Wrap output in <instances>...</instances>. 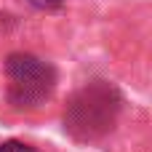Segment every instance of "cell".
Returning a JSON list of instances; mask_svg holds the SVG:
<instances>
[{
	"label": "cell",
	"instance_id": "1",
	"mask_svg": "<svg viewBox=\"0 0 152 152\" xmlns=\"http://www.w3.org/2000/svg\"><path fill=\"white\" fill-rule=\"evenodd\" d=\"M120 96L107 83H94L83 88L64 112V128L77 139H96L107 134L118 118Z\"/></svg>",
	"mask_w": 152,
	"mask_h": 152
},
{
	"label": "cell",
	"instance_id": "2",
	"mask_svg": "<svg viewBox=\"0 0 152 152\" xmlns=\"http://www.w3.org/2000/svg\"><path fill=\"white\" fill-rule=\"evenodd\" d=\"M8 99L16 107H37L56 88V72L48 61L32 53H11L5 61Z\"/></svg>",
	"mask_w": 152,
	"mask_h": 152
},
{
	"label": "cell",
	"instance_id": "3",
	"mask_svg": "<svg viewBox=\"0 0 152 152\" xmlns=\"http://www.w3.org/2000/svg\"><path fill=\"white\" fill-rule=\"evenodd\" d=\"M0 152H37V150L29 147V144H24V142L11 139V142H3V144H0Z\"/></svg>",
	"mask_w": 152,
	"mask_h": 152
},
{
	"label": "cell",
	"instance_id": "4",
	"mask_svg": "<svg viewBox=\"0 0 152 152\" xmlns=\"http://www.w3.org/2000/svg\"><path fill=\"white\" fill-rule=\"evenodd\" d=\"M29 5H35V8H40V11H53V8H59L64 0H27Z\"/></svg>",
	"mask_w": 152,
	"mask_h": 152
}]
</instances>
